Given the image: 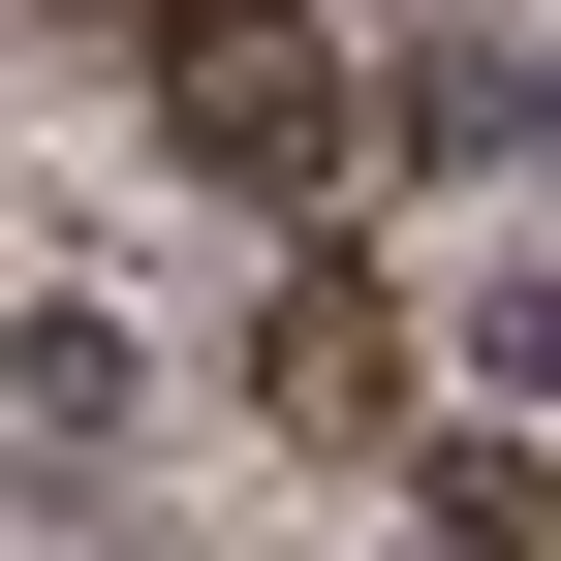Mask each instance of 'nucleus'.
<instances>
[{
    "mask_svg": "<svg viewBox=\"0 0 561 561\" xmlns=\"http://www.w3.org/2000/svg\"><path fill=\"white\" fill-rule=\"evenodd\" d=\"M157 125H187L219 187H280V219H312V187L375 157V62H343L312 0H157Z\"/></svg>",
    "mask_w": 561,
    "mask_h": 561,
    "instance_id": "obj_1",
    "label": "nucleus"
},
{
    "mask_svg": "<svg viewBox=\"0 0 561 561\" xmlns=\"http://www.w3.org/2000/svg\"><path fill=\"white\" fill-rule=\"evenodd\" d=\"M468 375H500V405H561V250L500 280V312H468Z\"/></svg>",
    "mask_w": 561,
    "mask_h": 561,
    "instance_id": "obj_3",
    "label": "nucleus"
},
{
    "mask_svg": "<svg viewBox=\"0 0 561 561\" xmlns=\"http://www.w3.org/2000/svg\"><path fill=\"white\" fill-rule=\"evenodd\" d=\"M250 375H280V405H312V437H343V405H375L405 343H375V280H280V343H250Z\"/></svg>",
    "mask_w": 561,
    "mask_h": 561,
    "instance_id": "obj_2",
    "label": "nucleus"
}]
</instances>
